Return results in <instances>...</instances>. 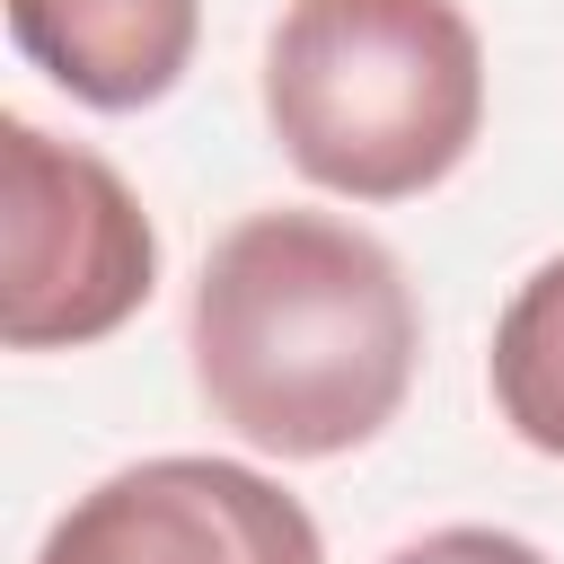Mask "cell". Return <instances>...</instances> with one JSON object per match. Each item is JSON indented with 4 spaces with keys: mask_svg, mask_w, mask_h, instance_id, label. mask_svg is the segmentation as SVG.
<instances>
[{
    "mask_svg": "<svg viewBox=\"0 0 564 564\" xmlns=\"http://www.w3.org/2000/svg\"><path fill=\"white\" fill-rule=\"evenodd\" d=\"M185 352L203 405L264 458H344L414 388L423 317L405 264L335 212H247L212 238Z\"/></svg>",
    "mask_w": 564,
    "mask_h": 564,
    "instance_id": "cell-1",
    "label": "cell"
},
{
    "mask_svg": "<svg viewBox=\"0 0 564 564\" xmlns=\"http://www.w3.org/2000/svg\"><path fill=\"white\" fill-rule=\"evenodd\" d=\"M0 335L9 352H79L115 335L159 282V229L141 194L44 123H0Z\"/></svg>",
    "mask_w": 564,
    "mask_h": 564,
    "instance_id": "cell-3",
    "label": "cell"
},
{
    "mask_svg": "<svg viewBox=\"0 0 564 564\" xmlns=\"http://www.w3.org/2000/svg\"><path fill=\"white\" fill-rule=\"evenodd\" d=\"M388 564H546L529 538H511V529H485V520H458V529H423V538H405Z\"/></svg>",
    "mask_w": 564,
    "mask_h": 564,
    "instance_id": "cell-7",
    "label": "cell"
},
{
    "mask_svg": "<svg viewBox=\"0 0 564 564\" xmlns=\"http://www.w3.org/2000/svg\"><path fill=\"white\" fill-rule=\"evenodd\" d=\"M264 123L344 203L432 194L485 132V44L458 0H291L264 35Z\"/></svg>",
    "mask_w": 564,
    "mask_h": 564,
    "instance_id": "cell-2",
    "label": "cell"
},
{
    "mask_svg": "<svg viewBox=\"0 0 564 564\" xmlns=\"http://www.w3.org/2000/svg\"><path fill=\"white\" fill-rule=\"evenodd\" d=\"M35 564H326V538L273 476L167 449L88 485L44 529Z\"/></svg>",
    "mask_w": 564,
    "mask_h": 564,
    "instance_id": "cell-4",
    "label": "cell"
},
{
    "mask_svg": "<svg viewBox=\"0 0 564 564\" xmlns=\"http://www.w3.org/2000/svg\"><path fill=\"white\" fill-rule=\"evenodd\" d=\"M18 53L97 115L159 106L203 35V0H9Z\"/></svg>",
    "mask_w": 564,
    "mask_h": 564,
    "instance_id": "cell-5",
    "label": "cell"
},
{
    "mask_svg": "<svg viewBox=\"0 0 564 564\" xmlns=\"http://www.w3.org/2000/svg\"><path fill=\"white\" fill-rule=\"evenodd\" d=\"M485 379H494L502 423H511L538 458H564V256H546V264L502 300Z\"/></svg>",
    "mask_w": 564,
    "mask_h": 564,
    "instance_id": "cell-6",
    "label": "cell"
}]
</instances>
